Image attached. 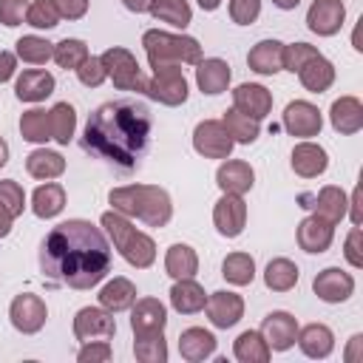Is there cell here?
Here are the masks:
<instances>
[{"mask_svg": "<svg viewBox=\"0 0 363 363\" xmlns=\"http://www.w3.org/2000/svg\"><path fill=\"white\" fill-rule=\"evenodd\" d=\"M40 272L51 284L91 289L111 272V241L102 227L85 218H68L43 238Z\"/></svg>", "mask_w": 363, "mask_h": 363, "instance_id": "cell-1", "label": "cell"}, {"mask_svg": "<svg viewBox=\"0 0 363 363\" xmlns=\"http://www.w3.org/2000/svg\"><path fill=\"white\" fill-rule=\"evenodd\" d=\"M150 128L153 122L142 102H130V99L105 102L88 116L82 147L119 167H133L147 147Z\"/></svg>", "mask_w": 363, "mask_h": 363, "instance_id": "cell-2", "label": "cell"}, {"mask_svg": "<svg viewBox=\"0 0 363 363\" xmlns=\"http://www.w3.org/2000/svg\"><path fill=\"white\" fill-rule=\"evenodd\" d=\"M108 201L125 218H139L147 227H164L173 216V201L159 184H125L108 193Z\"/></svg>", "mask_w": 363, "mask_h": 363, "instance_id": "cell-3", "label": "cell"}, {"mask_svg": "<svg viewBox=\"0 0 363 363\" xmlns=\"http://www.w3.org/2000/svg\"><path fill=\"white\" fill-rule=\"evenodd\" d=\"M99 224L105 227V235L111 238V244L119 250V255H122L130 267L147 269V267L156 261V241H153L147 233L136 230L122 213L108 210V213H102Z\"/></svg>", "mask_w": 363, "mask_h": 363, "instance_id": "cell-4", "label": "cell"}, {"mask_svg": "<svg viewBox=\"0 0 363 363\" xmlns=\"http://www.w3.org/2000/svg\"><path fill=\"white\" fill-rule=\"evenodd\" d=\"M142 45L147 54L150 68H167V65H196L201 60V45L196 37L187 34H170L150 28L142 34Z\"/></svg>", "mask_w": 363, "mask_h": 363, "instance_id": "cell-5", "label": "cell"}, {"mask_svg": "<svg viewBox=\"0 0 363 363\" xmlns=\"http://www.w3.org/2000/svg\"><path fill=\"white\" fill-rule=\"evenodd\" d=\"M102 65H105V74L108 79L113 82V88L119 91H133V94H145L147 91V77L145 71L139 68L136 57L122 48V45H111L108 51H102Z\"/></svg>", "mask_w": 363, "mask_h": 363, "instance_id": "cell-6", "label": "cell"}, {"mask_svg": "<svg viewBox=\"0 0 363 363\" xmlns=\"http://www.w3.org/2000/svg\"><path fill=\"white\" fill-rule=\"evenodd\" d=\"M150 99H156L159 105H167V108H176V105H184L187 102V77L182 74L179 65H167V68H156L153 77L147 79V91H145Z\"/></svg>", "mask_w": 363, "mask_h": 363, "instance_id": "cell-7", "label": "cell"}, {"mask_svg": "<svg viewBox=\"0 0 363 363\" xmlns=\"http://www.w3.org/2000/svg\"><path fill=\"white\" fill-rule=\"evenodd\" d=\"M233 136L227 133L221 119H204L193 130V150L204 159H230L233 153Z\"/></svg>", "mask_w": 363, "mask_h": 363, "instance_id": "cell-8", "label": "cell"}, {"mask_svg": "<svg viewBox=\"0 0 363 363\" xmlns=\"http://www.w3.org/2000/svg\"><path fill=\"white\" fill-rule=\"evenodd\" d=\"M116 335V320L113 312L102 309V306H82L74 315V337L79 343H91V340H111Z\"/></svg>", "mask_w": 363, "mask_h": 363, "instance_id": "cell-9", "label": "cell"}, {"mask_svg": "<svg viewBox=\"0 0 363 363\" xmlns=\"http://www.w3.org/2000/svg\"><path fill=\"white\" fill-rule=\"evenodd\" d=\"M9 318H11V326L23 335H37L43 326H45V318H48V309H45V301L34 292H23V295H14L11 306H9Z\"/></svg>", "mask_w": 363, "mask_h": 363, "instance_id": "cell-10", "label": "cell"}, {"mask_svg": "<svg viewBox=\"0 0 363 363\" xmlns=\"http://www.w3.org/2000/svg\"><path fill=\"white\" fill-rule=\"evenodd\" d=\"M298 201H301V207L312 210L315 216H320V218H326V221H332V224L343 221L346 213H349V210H346V207H349V199H346V193H343L340 187H335V184H326V187H320L318 193H301Z\"/></svg>", "mask_w": 363, "mask_h": 363, "instance_id": "cell-11", "label": "cell"}, {"mask_svg": "<svg viewBox=\"0 0 363 363\" xmlns=\"http://www.w3.org/2000/svg\"><path fill=\"white\" fill-rule=\"evenodd\" d=\"M284 130L289 136H298V139H309V136H318L320 128H323V116L320 111L306 102V99H295L284 108V119H281Z\"/></svg>", "mask_w": 363, "mask_h": 363, "instance_id": "cell-12", "label": "cell"}, {"mask_svg": "<svg viewBox=\"0 0 363 363\" xmlns=\"http://www.w3.org/2000/svg\"><path fill=\"white\" fill-rule=\"evenodd\" d=\"M167 326V309L159 298H136L130 306V329L133 337L159 335Z\"/></svg>", "mask_w": 363, "mask_h": 363, "instance_id": "cell-13", "label": "cell"}, {"mask_svg": "<svg viewBox=\"0 0 363 363\" xmlns=\"http://www.w3.org/2000/svg\"><path fill=\"white\" fill-rule=\"evenodd\" d=\"M213 224L224 238H238L247 224V204L235 193H224L213 207Z\"/></svg>", "mask_w": 363, "mask_h": 363, "instance_id": "cell-14", "label": "cell"}, {"mask_svg": "<svg viewBox=\"0 0 363 363\" xmlns=\"http://www.w3.org/2000/svg\"><path fill=\"white\" fill-rule=\"evenodd\" d=\"M298 320H295V315H289V312H284V309H275V312H269L264 320H261V335H264V340H267V346L272 349V352H286V349H292L295 346V337H298Z\"/></svg>", "mask_w": 363, "mask_h": 363, "instance_id": "cell-15", "label": "cell"}, {"mask_svg": "<svg viewBox=\"0 0 363 363\" xmlns=\"http://www.w3.org/2000/svg\"><path fill=\"white\" fill-rule=\"evenodd\" d=\"M346 20V6L343 0H312L306 11V26L318 37H332L343 28Z\"/></svg>", "mask_w": 363, "mask_h": 363, "instance_id": "cell-16", "label": "cell"}, {"mask_svg": "<svg viewBox=\"0 0 363 363\" xmlns=\"http://www.w3.org/2000/svg\"><path fill=\"white\" fill-rule=\"evenodd\" d=\"M312 289L323 303H343L354 292V278L349 272H343L340 267H326L315 275Z\"/></svg>", "mask_w": 363, "mask_h": 363, "instance_id": "cell-17", "label": "cell"}, {"mask_svg": "<svg viewBox=\"0 0 363 363\" xmlns=\"http://www.w3.org/2000/svg\"><path fill=\"white\" fill-rule=\"evenodd\" d=\"M204 312L216 329H230L244 318V298L235 292H227V289L213 292V295H207Z\"/></svg>", "mask_w": 363, "mask_h": 363, "instance_id": "cell-18", "label": "cell"}, {"mask_svg": "<svg viewBox=\"0 0 363 363\" xmlns=\"http://www.w3.org/2000/svg\"><path fill=\"white\" fill-rule=\"evenodd\" d=\"M298 247L303 252H312V255H320L332 247V238H335V224L320 218V216H306L301 224H298Z\"/></svg>", "mask_w": 363, "mask_h": 363, "instance_id": "cell-19", "label": "cell"}, {"mask_svg": "<svg viewBox=\"0 0 363 363\" xmlns=\"http://www.w3.org/2000/svg\"><path fill=\"white\" fill-rule=\"evenodd\" d=\"M233 108L261 122L272 111V94L258 82H244L233 91Z\"/></svg>", "mask_w": 363, "mask_h": 363, "instance_id": "cell-20", "label": "cell"}, {"mask_svg": "<svg viewBox=\"0 0 363 363\" xmlns=\"http://www.w3.org/2000/svg\"><path fill=\"white\" fill-rule=\"evenodd\" d=\"M216 184H218L224 193L244 196V193H250L252 184H255V170H252L250 162H244V159H227V162H221V167L216 170Z\"/></svg>", "mask_w": 363, "mask_h": 363, "instance_id": "cell-21", "label": "cell"}, {"mask_svg": "<svg viewBox=\"0 0 363 363\" xmlns=\"http://www.w3.org/2000/svg\"><path fill=\"white\" fill-rule=\"evenodd\" d=\"M196 65H199L196 68V85H199L201 94L216 96V94L227 91V85L233 79V71L221 57H207V60H199Z\"/></svg>", "mask_w": 363, "mask_h": 363, "instance_id": "cell-22", "label": "cell"}, {"mask_svg": "<svg viewBox=\"0 0 363 363\" xmlns=\"http://www.w3.org/2000/svg\"><path fill=\"white\" fill-rule=\"evenodd\" d=\"M247 65H250V71H255L261 77H272V74L284 71V43L281 40L255 43L247 54Z\"/></svg>", "mask_w": 363, "mask_h": 363, "instance_id": "cell-23", "label": "cell"}, {"mask_svg": "<svg viewBox=\"0 0 363 363\" xmlns=\"http://www.w3.org/2000/svg\"><path fill=\"white\" fill-rule=\"evenodd\" d=\"M54 74L43 71V68H26L17 82H14V94L20 102H43L45 96L54 94Z\"/></svg>", "mask_w": 363, "mask_h": 363, "instance_id": "cell-24", "label": "cell"}, {"mask_svg": "<svg viewBox=\"0 0 363 363\" xmlns=\"http://www.w3.org/2000/svg\"><path fill=\"white\" fill-rule=\"evenodd\" d=\"M292 170L301 176V179H318L326 167H329V156L320 145L315 142H298L292 147V159H289Z\"/></svg>", "mask_w": 363, "mask_h": 363, "instance_id": "cell-25", "label": "cell"}, {"mask_svg": "<svg viewBox=\"0 0 363 363\" xmlns=\"http://www.w3.org/2000/svg\"><path fill=\"white\" fill-rule=\"evenodd\" d=\"M329 122L337 133L352 136L363 128V102L357 96H340L329 108Z\"/></svg>", "mask_w": 363, "mask_h": 363, "instance_id": "cell-26", "label": "cell"}, {"mask_svg": "<svg viewBox=\"0 0 363 363\" xmlns=\"http://www.w3.org/2000/svg\"><path fill=\"white\" fill-rule=\"evenodd\" d=\"M295 343L301 346V352H303L306 357L323 360V357H329L332 349H335V335H332V329H329L326 323H309V326L298 329Z\"/></svg>", "mask_w": 363, "mask_h": 363, "instance_id": "cell-27", "label": "cell"}, {"mask_svg": "<svg viewBox=\"0 0 363 363\" xmlns=\"http://www.w3.org/2000/svg\"><path fill=\"white\" fill-rule=\"evenodd\" d=\"M295 74H298L301 85H303L309 94H323V91H329L332 82H335V65H332L323 54L306 60Z\"/></svg>", "mask_w": 363, "mask_h": 363, "instance_id": "cell-28", "label": "cell"}, {"mask_svg": "<svg viewBox=\"0 0 363 363\" xmlns=\"http://www.w3.org/2000/svg\"><path fill=\"white\" fill-rule=\"evenodd\" d=\"M204 303H207V292L193 278H179L170 286V306L179 315H196V312L204 309Z\"/></svg>", "mask_w": 363, "mask_h": 363, "instance_id": "cell-29", "label": "cell"}, {"mask_svg": "<svg viewBox=\"0 0 363 363\" xmlns=\"http://www.w3.org/2000/svg\"><path fill=\"white\" fill-rule=\"evenodd\" d=\"M216 352V335L201 329V326H190L179 335V354L190 363H199L204 357H210Z\"/></svg>", "mask_w": 363, "mask_h": 363, "instance_id": "cell-30", "label": "cell"}, {"mask_svg": "<svg viewBox=\"0 0 363 363\" xmlns=\"http://www.w3.org/2000/svg\"><path fill=\"white\" fill-rule=\"evenodd\" d=\"M133 301H136V286H133V281H128V278H122V275L111 278V281L99 289V306L108 309V312H113V315L130 309Z\"/></svg>", "mask_w": 363, "mask_h": 363, "instance_id": "cell-31", "label": "cell"}, {"mask_svg": "<svg viewBox=\"0 0 363 363\" xmlns=\"http://www.w3.org/2000/svg\"><path fill=\"white\" fill-rule=\"evenodd\" d=\"M65 207V190L57 182H45L31 193V210L37 218H57Z\"/></svg>", "mask_w": 363, "mask_h": 363, "instance_id": "cell-32", "label": "cell"}, {"mask_svg": "<svg viewBox=\"0 0 363 363\" xmlns=\"http://www.w3.org/2000/svg\"><path fill=\"white\" fill-rule=\"evenodd\" d=\"M26 170H28V176L48 182V179H57V176L65 173V159H62L57 150L37 147V150H31V153L26 156Z\"/></svg>", "mask_w": 363, "mask_h": 363, "instance_id": "cell-33", "label": "cell"}, {"mask_svg": "<svg viewBox=\"0 0 363 363\" xmlns=\"http://www.w3.org/2000/svg\"><path fill=\"white\" fill-rule=\"evenodd\" d=\"M164 272L179 281V278H193L199 272V255L190 244H173L164 252Z\"/></svg>", "mask_w": 363, "mask_h": 363, "instance_id": "cell-34", "label": "cell"}, {"mask_svg": "<svg viewBox=\"0 0 363 363\" xmlns=\"http://www.w3.org/2000/svg\"><path fill=\"white\" fill-rule=\"evenodd\" d=\"M233 354H235L241 363H267L269 354H272V349L267 346V340H264L261 332L247 329V332H241V335L235 337V343H233Z\"/></svg>", "mask_w": 363, "mask_h": 363, "instance_id": "cell-35", "label": "cell"}, {"mask_svg": "<svg viewBox=\"0 0 363 363\" xmlns=\"http://www.w3.org/2000/svg\"><path fill=\"white\" fill-rule=\"evenodd\" d=\"M298 264L289 258H272L264 269V284L272 292H289L298 284Z\"/></svg>", "mask_w": 363, "mask_h": 363, "instance_id": "cell-36", "label": "cell"}, {"mask_svg": "<svg viewBox=\"0 0 363 363\" xmlns=\"http://www.w3.org/2000/svg\"><path fill=\"white\" fill-rule=\"evenodd\" d=\"M159 23H167L173 28H187L193 20V9L187 0H150L147 9Z\"/></svg>", "mask_w": 363, "mask_h": 363, "instance_id": "cell-37", "label": "cell"}, {"mask_svg": "<svg viewBox=\"0 0 363 363\" xmlns=\"http://www.w3.org/2000/svg\"><path fill=\"white\" fill-rule=\"evenodd\" d=\"M224 128H227V133L233 136V142H238V145H252L258 136H261V125H258V119H252V116H247V113H241V111H235V108H230V111H224Z\"/></svg>", "mask_w": 363, "mask_h": 363, "instance_id": "cell-38", "label": "cell"}, {"mask_svg": "<svg viewBox=\"0 0 363 363\" xmlns=\"http://www.w3.org/2000/svg\"><path fill=\"white\" fill-rule=\"evenodd\" d=\"M221 275L233 286H247L255 278V261L250 252H230L221 264Z\"/></svg>", "mask_w": 363, "mask_h": 363, "instance_id": "cell-39", "label": "cell"}, {"mask_svg": "<svg viewBox=\"0 0 363 363\" xmlns=\"http://www.w3.org/2000/svg\"><path fill=\"white\" fill-rule=\"evenodd\" d=\"M14 45H17L14 48L17 60H23L28 65H45L54 57V43H48L45 37H37V34H26Z\"/></svg>", "mask_w": 363, "mask_h": 363, "instance_id": "cell-40", "label": "cell"}, {"mask_svg": "<svg viewBox=\"0 0 363 363\" xmlns=\"http://www.w3.org/2000/svg\"><path fill=\"white\" fill-rule=\"evenodd\" d=\"M48 119H51V139L57 145H68L74 139V130H77V111H74V105L57 102L48 111Z\"/></svg>", "mask_w": 363, "mask_h": 363, "instance_id": "cell-41", "label": "cell"}, {"mask_svg": "<svg viewBox=\"0 0 363 363\" xmlns=\"http://www.w3.org/2000/svg\"><path fill=\"white\" fill-rule=\"evenodd\" d=\"M20 136L26 142H34V145H43L51 139V119H48V111L43 108H31V111H23L20 116Z\"/></svg>", "mask_w": 363, "mask_h": 363, "instance_id": "cell-42", "label": "cell"}, {"mask_svg": "<svg viewBox=\"0 0 363 363\" xmlns=\"http://www.w3.org/2000/svg\"><path fill=\"white\" fill-rule=\"evenodd\" d=\"M91 54H88V45L82 43V40H77V37H65V40H60V43H54V62L60 65V68H71V71H77L85 60H88Z\"/></svg>", "mask_w": 363, "mask_h": 363, "instance_id": "cell-43", "label": "cell"}, {"mask_svg": "<svg viewBox=\"0 0 363 363\" xmlns=\"http://www.w3.org/2000/svg\"><path fill=\"white\" fill-rule=\"evenodd\" d=\"M133 354H136V360H142V363H164V360H167L164 332L136 337V340H133Z\"/></svg>", "mask_w": 363, "mask_h": 363, "instance_id": "cell-44", "label": "cell"}, {"mask_svg": "<svg viewBox=\"0 0 363 363\" xmlns=\"http://www.w3.org/2000/svg\"><path fill=\"white\" fill-rule=\"evenodd\" d=\"M60 11L54 6V0H31L26 9V23L34 28H54L60 26Z\"/></svg>", "mask_w": 363, "mask_h": 363, "instance_id": "cell-45", "label": "cell"}, {"mask_svg": "<svg viewBox=\"0 0 363 363\" xmlns=\"http://www.w3.org/2000/svg\"><path fill=\"white\" fill-rule=\"evenodd\" d=\"M0 204H3L14 218L23 216V210H26V193H23L20 182H14V179H3V182H0Z\"/></svg>", "mask_w": 363, "mask_h": 363, "instance_id": "cell-46", "label": "cell"}, {"mask_svg": "<svg viewBox=\"0 0 363 363\" xmlns=\"http://www.w3.org/2000/svg\"><path fill=\"white\" fill-rule=\"evenodd\" d=\"M320 51L315 48V45H309V43H284V71H298L306 60H312V57H318Z\"/></svg>", "mask_w": 363, "mask_h": 363, "instance_id": "cell-47", "label": "cell"}, {"mask_svg": "<svg viewBox=\"0 0 363 363\" xmlns=\"http://www.w3.org/2000/svg\"><path fill=\"white\" fill-rule=\"evenodd\" d=\"M77 79H79L85 88H99V85L108 79L102 60H99V57H88V60L77 68Z\"/></svg>", "mask_w": 363, "mask_h": 363, "instance_id": "cell-48", "label": "cell"}, {"mask_svg": "<svg viewBox=\"0 0 363 363\" xmlns=\"http://www.w3.org/2000/svg\"><path fill=\"white\" fill-rule=\"evenodd\" d=\"M261 14V0H230V20L238 26L255 23Z\"/></svg>", "mask_w": 363, "mask_h": 363, "instance_id": "cell-49", "label": "cell"}, {"mask_svg": "<svg viewBox=\"0 0 363 363\" xmlns=\"http://www.w3.org/2000/svg\"><path fill=\"white\" fill-rule=\"evenodd\" d=\"M111 343L108 340H91V343H82V349L77 352V360L79 363H105L111 360Z\"/></svg>", "mask_w": 363, "mask_h": 363, "instance_id": "cell-50", "label": "cell"}, {"mask_svg": "<svg viewBox=\"0 0 363 363\" xmlns=\"http://www.w3.org/2000/svg\"><path fill=\"white\" fill-rule=\"evenodd\" d=\"M26 9H28V0H0V23L9 28L20 26L26 17Z\"/></svg>", "mask_w": 363, "mask_h": 363, "instance_id": "cell-51", "label": "cell"}, {"mask_svg": "<svg viewBox=\"0 0 363 363\" xmlns=\"http://www.w3.org/2000/svg\"><path fill=\"white\" fill-rule=\"evenodd\" d=\"M360 241H363L360 227H352V230H349V235H346L343 255H346V261H349L354 269H360V267H363V250H360Z\"/></svg>", "mask_w": 363, "mask_h": 363, "instance_id": "cell-52", "label": "cell"}, {"mask_svg": "<svg viewBox=\"0 0 363 363\" xmlns=\"http://www.w3.org/2000/svg\"><path fill=\"white\" fill-rule=\"evenodd\" d=\"M62 20H79L88 11V0H54Z\"/></svg>", "mask_w": 363, "mask_h": 363, "instance_id": "cell-53", "label": "cell"}, {"mask_svg": "<svg viewBox=\"0 0 363 363\" xmlns=\"http://www.w3.org/2000/svg\"><path fill=\"white\" fill-rule=\"evenodd\" d=\"M14 71H17V54L0 51V85L9 82V79L14 77Z\"/></svg>", "mask_w": 363, "mask_h": 363, "instance_id": "cell-54", "label": "cell"}, {"mask_svg": "<svg viewBox=\"0 0 363 363\" xmlns=\"http://www.w3.org/2000/svg\"><path fill=\"white\" fill-rule=\"evenodd\" d=\"M346 210H352V224L354 227H360V190L354 187V193H352V199H349V207Z\"/></svg>", "mask_w": 363, "mask_h": 363, "instance_id": "cell-55", "label": "cell"}, {"mask_svg": "<svg viewBox=\"0 0 363 363\" xmlns=\"http://www.w3.org/2000/svg\"><path fill=\"white\" fill-rule=\"evenodd\" d=\"M11 221H14V216L0 204V238H6L11 233Z\"/></svg>", "mask_w": 363, "mask_h": 363, "instance_id": "cell-56", "label": "cell"}, {"mask_svg": "<svg viewBox=\"0 0 363 363\" xmlns=\"http://www.w3.org/2000/svg\"><path fill=\"white\" fill-rule=\"evenodd\" d=\"M122 6L128 11H133V14H145L150 9V0H122Z\"/></svg>", "mask_w": 363, "mask_h": 363, "instance_id": "cell-57", "label": "cell"}, {"mask_svg": "<svg viewBox=\"0 0 363 363\" xmlns=\"http://www.w3.org/2000/svg\"><path fill=\"white\" fill-rule=\"evenodd\" d=\"M360 343H363V335H354V337H352V349H349V352H346V360H349V363H352V360H354V349H357V346H360Z\"/></svg>", "mask_w": 363, "mask_h": 363, "instance_id": "cell-58", "label": "cell"}, {"mask_svg": "<svg viewBox=\"0 0 363 363\" xmlns=\"http://www.w3.org/2000/svg\"><path fill=\"white\" fill-rule=\"evenodd\" d=\"M278 9H284V11H292V9H298V3L301 0H272Z\"/></svg>", "mask_w": 363, "mask_h": 363, "instance_id": "cell-59", "label": "cell"}, {"mask_svg": "<svg viewBox=\"0 0 363 363\" xmlns=\"http://www.w3.org/2000/svg\"><path fill=\"white\" fill-rule=\"evenodd\" d=\"M6 162H9V142L0 136V167H3Z\"/></svg>", "mask_w": 363, "mask_h": 363, "instance_id": "cell-60", "label": "cell"}, {"mask_svg": "<svg viewBox=\"0 0 363 363\" xmlns=\"http://www.w3.org/2000/svg\"><path fill=\"white\" fill-rule=\"evenodd\" d=\"M199 6H201L204 11H216V9L221 6V0H199Z\"/></svg>", "mask_w": 363, "mask_h": 363, "instance_id": "cell-61", "label": "cell"}]
</instances>
